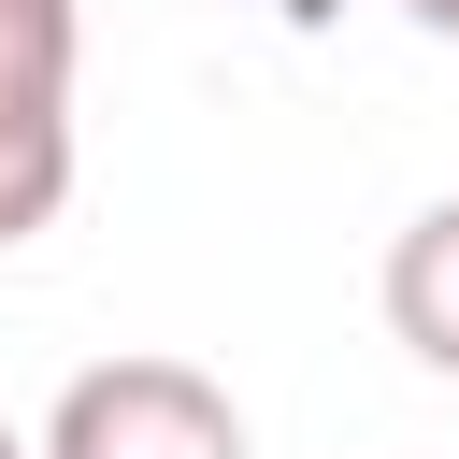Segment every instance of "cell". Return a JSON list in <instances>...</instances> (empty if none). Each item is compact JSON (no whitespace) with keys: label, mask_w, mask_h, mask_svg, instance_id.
Masks as SVG:
<instances>
[{"label":"cell","mask_w":459,"mask_h":459,"mask_svg":"<svg viewBox=\"0 0 459 459\" xmlns=\"http://www.w3.org/2000/svg\"><path fill=\"white\" fill-rule=\"evenodd\" d=\"M43 459H244V402L186 359H86L43 416Z\"/></svg>","instance_id":"cell-1"},{"label":"cell","mask_w":459,"mask_h":459,"mask_svg":"<svg viewBox=\"0 0 459 459\" xmlns=\"http://www.w3.org/2000/svg\"><path fill=\"white\" fill-rule=\"evenodd\" d=\"M72 57H86L72 0H0V244L57 230L72 201Z\"/></svg>","instance_id":"cell-2"},{"label":"cell","mask_w":459,"mask_h":459,"mask_svg":"<svg viewBox=\"0 0 459 459\" xmlns=\"http://www.w3.org/2000/svg\"><path fill=\"white\" fill-rule=\"evenodd\" d=\"M387 330L416 344V373L459 387V201H430V215L387 244Z\"/></svg>","instance_id":"cell-3"},{"label":"cell","mask_w":459,"mask_h":459,"mask_svg":"<svg viewBox=\"0 0 459 459\" xmlns=\"http://www.w3.org/2000/svg\"><path fill=\"white\" fill-rule=\"evenodd\" d=\"M402 14H416V29H430V43H459V0H402Z\"/></svg>","instance_id":"cell-4"},{"label":"cell","mask_w":459,"mask_h":459,"mask_svg":"<svg viewBox=\"0 0 459 459\" xmlns=\"http://www.w3.org/2000/svg\"><path fill=\"white\" fill-rule=\"evenodd\" d=\"M0 459H43V445H14V430H0Z\"/></svg>","instance_id":"cell-5"}]
</instances>
